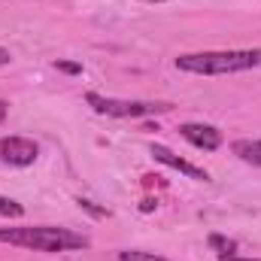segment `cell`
Instances as JSON below:
<instances>
[{"mask_svg":"<svg viewBox=\"0 0 261 261\" xmlns=\"http://www.w3.org/2000/svg\"><path fill=\"white\" fill-rule=\"evenodd\" d=\"M0 243L24 246V249H34V252H79V249L91 246V240L85 234H76L70 228H55V225L0 228Z\"/></svg>","mask_w":261,"mask_h":261,"instance_id":"1","label":"cell"},{"mask_svg":"<svg viewBox=\"0 0 261 261\" xmlns=\"http://www.w3.org/2000/svg\"><path fill=\"white\" fill-rule=\"evenodd\" d=\"M176 67L197 76H225L261 67V49H222V52H189L179 55Z\"/></svg>","mask_w":261,"mask_h":261,"instance_id":"2","label":"cell"},{"mask_svg":"<svg viewBox=\"0 0 261 261\" xmlns=\"http://www.w3.org/2000/svg\"><path fill=\"white\" fill-rule=\"evenodd\" d=\"M58 70H64V73H73V76H79L82 73V64H76V61H58Z\"/></svg>","mask_w":261,"mask_h":261,"instance_id":"11","label":"cell"},{"mask_svg":"<svg viewBox=\"0 0 261 261\" xmlns=\"http://www.w3.org/2000/svg\"><path fill=\"white\" fill-rule=\"evenodd\" d=\"M143 3H167V0H143Z\"/></svg>","mask_w":261,"mask_h":261,"instance_id":"15","label":"cell"},{"mask_svg":"<svg viewBox=\"0 0 261 261\" xmlns=\"http://www.w3.org/2000/svg\"><path fill=\"white\" fill-rule=\"evenodd\" d=\"M40 155V146L28 137H0V161L9 167H28Z\"/></svg>","mask_w":261,"mask_h":261,"instance_id":"4","label":"cell"},{"mask_svg":"<svg viewBox=\"0 0 261 261\" xmlns=\"http://www.w3.org/2000/svg\"><path fill=\"white\" fill-rule=\"evenodd\" d=\"M182 140H189L195 149H203V152H216L222 146V130L213 128V125H197V122H189L179 128Z\"/></svg>","mask_w":261,"mask_h":261,"instance_id":"5","label":"cell"},{"mask_svg":"<svg viewBox=\"0 0 261 261\" xmlns=\"http://www.w3.org/2000/svg\"><path fill=\"white\" fill-rule=\"evenodd\" d=\"M9 61H12V55H9V49H3V46H0V67H6Z\"/></svg>","mask_w":261,"mask_h":261,"instance_id":"12","label":"cell"},{"mask_svg":"<svg viewBox=\"0 0 261 261\" xmlns=\"http://www.w3.org/2000/svg\"><path fill=\"white\" fill-rule=\"evenodd\" d=\"M152 155H155V161H161V164H167V167H173V170H179V173H186L189 179H197V182H206L210 179V173L203 170V167H195L192 161H186V158H179V155H173L167 146H152Z\"/></svg>","mask_w":261,"mask_h":261,"instance_id":"6","label":"cell"},{"mask_svg":"<svg viewBox=\"0 0 261 261\" xmlns=\"http://www.w3.org/2000/svg\"><path fill=\"white\" fill-rule=\"evenodd\" d=\"M85 103L100 113V116H113V119H143V116H161L170 113L173 103H158V100H119V97H103L97 91L85 94Z\"/></svg>","mask_w":261,"mask_h":261,"instance_id":"3","label":"cell"},{"mask_svg":"<svg viewBox=\"0 0 261 261\" xmlns=\"http://www.w3.org/2000/svg\"><path fill=\"white\" fill-rule=\"evenodd\" d=\"M0 216H3V219H21V216H24V206H21V203H15L12 197L0 195Z\"/></svg>","mask_w":261,"mask_h":261,"instance_id":"9","label":"cell"},{"mask_svg":"<svg viewBox=\"0 0 261 261\" xmlns=\"http://www.w3.org/2000/svg\"><path fill=\"white\" fill-rule=\"evenodd\" d=\"M119 261H170V258H161L155 252H137V249H125L119 252Z\"/></svg>","mask_w":261,"mask_h":261,"instance_id":"10","label":"cell"},{"mask_svg":"<svg viewBox=\"0 0 261 261\" xmlns=\"http://www.w3.org/2000/svg\"><path fill=\"white\" fill-rule=\"evenodd\" d=\"M231 152H234L240 161L261 167V140H234V143H231Z\"/></svg>","mask_w":261,"mask_h":261,"instance_id":"7","label":"cell"},{"mask_svg":"<svg viewBox=\"0 0 261 261\" xmlns=\"http://www.w3.org/2000/svg\"><path fill=\"white\" fill-rule=\"evenodd\" d=\"M210 246H213L222 258H231V255L237 252V243L228 240V237H222V234H210Z\"/></svg>","mask_w":261,"mask_h":261,"instance_id":"8","label":"cell"},{"mask_svg":"<svg viewBox=\"0 0 261 261\" xmlns=\"http://www.w3.org/2000/svg\"><path fill=\"white\" fill-rule=\"evenodd\" d=\"M222 261H261V258H237V255H231V258H222Z\"/></svg>","mask_w":261,"mask_h":261,"instance_id":"14","label":"cell"},{"mask_svg":"<svg viewBox=\"0 0 261 261\" xmlns=\"http://www.w3.org/2000/svg\"><path fill=\"white\" fill-rule=\"evenodd\" d=\"M6 113H9V103H6V100H0V125L6 122Z\"/></svg>","mask_w":261,"mask_h":261,"instance_id":"13","label":"cell"}]
</instances>
